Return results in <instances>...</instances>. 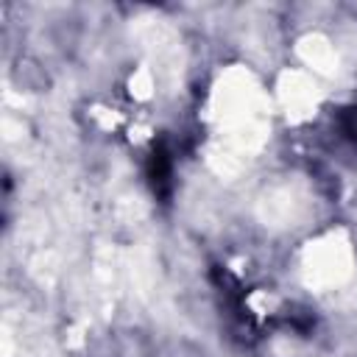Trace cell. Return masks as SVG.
<instances>
[{"label": "cell", "mask_w": 357, "mask_h": 357, "mask_svg": "<svg viewBox=\"0 0 357 357\" xmlns=\"http://www.w3.org/2000/svg\"><path fill=\"white\" fill-rule=\"evenodd\" d=\"M337 123H340L343 137H346V139H351V142H357V106L343 109V112H340V117H337Z\"/></svg>", "instance_id": "cell-2"}, {"label": "cell", "mask_w": 357, "mask_h": 357, "mask_svg": "<svg viewBox=\"0 0 357 357\" xmlns=\"http://www.w3.org/2000/svg\"><path fill=\"white\" fill-rule=\"evenodd\" d=\"M148 181L156 192V198L167 201L173 192V156L165 145V139L153 142L151 156H148Z\"/></svg>", "instance_id": "cell-1"}]
</instances>
